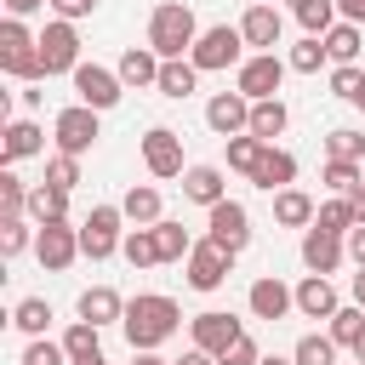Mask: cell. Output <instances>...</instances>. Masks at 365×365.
Returning <instances> with one entry per match:
<instances>
[{
	"label": "cell",
	"mask_w": 365,
	"mask_h": 365,
	"mask_svg": "<svg viewBox=\"0 0 365 365\" xmlns=\"http://www.w3.org/2000/svg\"><path fill=\"white\" fill-rule=\"evenodd\" d=\"M182 194H188V200H200L205 211H211L217 200H228V194H222V171H217V165H194V171H182Z\"/></svg>",
	"instance_id": "obj_25"
},
{
	"label": "cell",
	"mask_w": 365,
	"mask_h": 365,
	"mask_svg": "<svg viewBox=\"0 0 365 365\" xmlns=\"http://www.w3.org/2000/svg\"><path fill=\"white\" fill-rule=\"evenodd\" d=\"M354 359H359V365H365V336H359V342H354Z\"/></svg>",
	"instance_id": "obj_58"
},
{
	"label": "cell",
	"mask_w": 365,
	"mask_h": 365,
	"mask_svg": "<svg viewBox=\"0 0 365 365\" xmlns=\"http://www.w3.org/2000/svg\"><path fill=\"white\" fill-rule=\"evenodd\" d=\"M240 46H245V34L228 29V23H217V29H205V34L194 40L188 63H194L200 74H205V68H228V63H240Z\"/></svg>",
	"instance_id": "obj_6"
},
{
	"label": "cell",
	"mask_w": 365,
	"mask_h": 365,
	"mask_svg": "<svg viewBox=\"0 0 365 365\" xmlns=\"http://www.w3.org/2000/svg\"><path fill=\"white\" fill-rule=\"evenodd\" d=\"M297 308H302L308 319H331V314H336V285H331L325 274H308V279L297 285Z\"/></svg>",
	"instance_id": "obj_21"
},
{
	"label": "cell",
	"mask_w": 365,
	"mask_h": 365,
	"mask_svg": "<svg viewBox=\"0 0 365 365\" xmlns=\"http://www.w3.org/2000/svg\"><path fill=\"white\" fill-rule=\"evenodd\" d=\"M348 205H354V217L365 222V182H354V188H348Z\"/></svg>",
	"instance_id": "obj_51"
},
{
	"label": "cell",
	"mask_w": 365,
	"mask_h": 365,
	"mask_svg": "<svg viewBox=\"0 0 365 365\" xmlns=\"http://www.w3.org/2000/svg\"><path fill=\"white\" fill-rule=\"evenodd\" d=\"M314 200L302 194V188H279L274 194V222H285V228H302V222H314Z\"/></svg>",
	"instance_id": "obj_27"
},
{
	"label": "cell",
	"mask_w": 365,
	"mask_h": 365,
	"mask_svg": "<svg viewBox=\"0 0 365 365\" xmlns=\"http://www.w3.org/2000/svg\"><path fill=\"white\" fill-rule=\"evenodd\" d=\"M131 365H177V359H160V354H154V348H148V354H137V359H131Z\"/></svg>",
	"instance_id": "obj_54"
},
{
	"label": "cell",
	"mask_w": 365,
	"mask_h": 365,
	"mask_svg": "<svg viewBox=\"0 0 365 365\" xmlns=\"http://www.w3.org/2000/svg\"><path fill=\"white\" fill-rule=\"evenodd\" d=\"M120 211H125L137 228H143V222H160V188H148V182H143V188H125Z\"/></svg>",
	"instance_id": "obj_31"
},
{
	"label": "cell",
	"mask_w": 365,
	"mask_h": 365,
	"mask_svg": "<svg viewBox=\"0 0 365 365\" xmlns=\"http://www.w3.org/2000/svg\"><path fill=\"white\" fill-rule=\"evenodd\" d=\"M46 182L74 188V182H80V154H51V160H46Z\"/></svg>",
	"instance_id": "obj_41"
},
{
	"label": "cell",
	"mask_w": 365,
	"mask_h": 365,
	"mask_svg": "<svg viewBox=\"0 0 365 365\" xmlns=\"http://www.w3.org/2000/svg\"><path fill=\"white\" fill-rule=\"evenodd\" d=\"M279 29H285V17H279L274 6H251V11L240 17L245 46H257V51H274V46H279Z\"/></svg>",
	"instance_id": "obj_15"
},
{
	"label": "cell",
	"mask_w": 365,
	"mask_h": 365,
	"mask_svg": "<svg viewBox=\"0 0 365 365\" xmlns=\"http://www.w3.org/2000/svg\"><path fill=\"white\" fill-rule=\"evenodd\" d=\"M0 68L17 74V80H46V63H40V34L23 29V17H6L0 23Z\"/></svg>",
	"instance_id": "obj_3"
},
{
	"label": "cell",
	"mask_w": 365,
	"mask_h": 365,
	"mask_svg": "<svg viewBox=\"0 0 365 365\" xmlns=\"http://www.w3.org/2000/svg\"><path fill=\"white\" fill-rule=\"evenodd\" d=\"M160 63H165V57H160L154 46H131V51L120 57L114 74H120L125 86H160Z\"/></svg>",
	"instance_id": "obj_19"
},
{
	"label": "cell",
	"mask_w": 365,
	"mask_h": 365,
	"mask_svg": "<svg viewBox=\"0 0 365 365\" xmlns=\"http://www.w3.org/2000/svg\"><path fill=\"white\" fill-rule=\"evenodd\" d=\"M11 325L29 331V336H40V331L51 325V302H46V297H23V302L11 308Z\"/></svg>",
	"instance_id": "obj_33"
},
{
	"label": "cell",
	"mask_w": 365,
	"mask_h": 365,
	"mask_svg": "<svg viewBox=\"0 0 365 365\" xmlns=\"http://www.w3.org/2000/svg\"><path fill=\"white\" fill-rule=\"evenodd\" d=\"M23 245H29V222H23V217H6V222H0V251L17 257Z\"/></svg>",
	"instance_id": "obj_46"
},
{
	"label": "cell",
	"mask_w": 365,
	"mask_h": 365,
	"mask_svg": "<svg viewBox=\"0 0 365 365\" xmlns=\"http://www.w3.org/2000/svg\"><path fill=\"white\" fill-rule=\"evenodd\" d=\"M188 331H194V348H205V354H222V348H228V342L240 336V319H234V314H217V308H211V314H200V319H194Z\"/></svg>",
	"instance_id": "obj_18"
},
{
	"label": "cell",
	"mask_w": 365,
	"mask_h": 365,
	"mask_svg": "<svg viewBox=\"0 0 365 365\" xmlns=\"http://www.w3.org/2000/svg\"><path fill=\"white\" fill-rule=\"evenodd\" d=\"M80 319H91V325H114V319H125L120 291H114V285H91V291L80 297Z\"/></svg>",
	"instance_id": "obj_22"
},
{
	"label": "cell",
	"mask_w": 365,
	"mask_h": 365,
	"mask_svg": "<svg viewBox=\"0 0 365 365\" xmlns=\"http://www.w3.org/2000/svg\"><path fill=\"white\" fill-rule=\"evenodd\" d=\"M74 91H80V103H86V108H97V114H103V108H114V103H120L125 80H120V74H108V68H97V63H80V68H74Z\"/></svg>",
	"instance_id": "obj_10"
},
{
	"label": "cell",
	"mask_w": 365,
	"mask_h": 365,
	"mask_svg": "<svg viewBox=\"0 0 365 365\" xmlns=\"http://www.w3.org/2000/svg\"><path fill=\"white\" fill-rule=\"evenodd\" d=\"M51 11H57V17H68V23H80V17H91V11H97V0H51Z\"/></svg>",
	"instance_id": "obj_48"
},
{
	"label": "cell",
	"mask_w": 365,
	"mask_h": 365,
	"mask_svg": "<svg viewBox=\"0 0 365 365\" xmlns=\"http://www.w3.org/2000/svg\"><path fill=\"white\" fill-rule=\"evenodd\" d=\"M63 211H68V188H57V182H34L29 188V217L34 222H63Z\"/></svg>",
	"instance_id": "obj_26"
},
{
	"label": "cell",
	"mask_w": 365,
	"mask_h": 365,
	"mask_svg": "<svg viewBox=\"0 0 365 365\" xmlns=\"http://www.w3.org/2000/svg\"><path fill=\"white\" fill-rule=\"evenodd\" d=\"M194 40H200V29H194V11H188L182 0L154 6V17H148V46H154L160 57H182V51H194Z\"/></svg>",
	"instance_id": "obj_2"
},
{
	"label": "cell",
	"mask_w": 365,
	"mask_h": 365,
	"mask_svg": "<svg viewBox=\"0 0 365 365\" xmlns=\"http://www.w3.org/2000/svg\"><path fill=\"white\" fill-rule=\"evenodd\" d=\"M354 302H359V308H365V268H359V274H354Z\"/></svg>",
	"instance_id": "obj_55"
},
{
	"label": "cell",
	"mask_w": 365,
	"mask_h": 365,
	"mask_svg": "<svg viewBox=\"0 0 365 365\" xmlns=\"http://www.w3.org/2000/svg\"><path fill=\"white\" fill-rule=\"evenodd\" d=\"M331 17H336V0H308V6H297V23H302L308 34H325Z\"/></svg>",
	"instance_id": "obj_40"
},
{
	"label": "cell",
	"mask_w": 365,
	"mask_h": 365,
	"mask_svg": "<svg viewBox=\"0 0 365 365\" xmlns=\"http://www.w3.org/2000/svg\"><path fill=\"white\" fill-rule=\"evenodd\" d=\"M143 165H148L154 177H182V137H177L171 125H148V137H143Z\"/></svg>",
	"instance_id": "obj_12"
},
{
	"label": "cell",
	"mask_w": 365,
	"mask_h": 365,
	"mask_svg": "<svg viewBox=\"0 0 365 365\" xmlns=\"http://www.w3.org/2000/svg\"><path fill=\"white\" fill-rule=\"evenodd\" d=\"M325 57H331V51H325V34H308V40L291 51V68H297V74H319Z\"/></svg>",
	"instance_id": "obj_38"
},
{
	"label": "cell",
	"mask_w": 365,
	"mask_h": 365,
	"mask_svg": "<svg viewBox=\"0 0 365 365\" xmlns=\"http://www.w3.org/2000/svg\"><path fill=\"white\" fill-rule=\"evenodd\" d=\"M291 177H297V160H291L285 148H274V143H268V148H262V165L251 171V182H257V188H268V194H279V188H291Z\"/></svg>",
	"instance_id": "obj_20"
},
{
	"label": "cell",
	"mask_w": 365,
	"mask_h": 365,
	"mask_svg": "<svg viewBox=\"0 0 365 365\" xmlns=\"http://www.w3.org/2000/svg\"><path fill=\"white\" fill-rule=\"evenodd\" d=\"M302 262H308L314 274H336V268H342V234L308 228V234H302Z\"/></svg>",
	"instance_id": "obj_16"
},
{
	"label": "cell",
	"mask_w": 365,
	"mask_h": 365,
	"mask_svg": "<svg viewBox=\"0 0 365 365\" xmlns=\"http://www.w3.org/2000/svg\"><path fill=\"white\" fill-rule=\"evenodd\" d=\"M354 182H359V160H325V188L348 194Z\"/></svg>",
	"instance_id": "obj_44"
},
{
	"label": "cell",
	"mask_w": 365,
	"mask_h": 365,
	"mask_svg": "<svg viewBox=\"0 0 365 365\" xmlns=\"http://www.w3.org/2000/svg\"><path fill=\"white\" fill-rule=\"evenodd\" d=\"M63 359H68V348H57V342H46V336H34L29 354H23V365H63Z\"/></svg>",
	"instance_id": "obj_47"
},
{
	"label": "cell",
	"mask_w": 365,
	"mask_h": 365,
	"mask_svg": "<svg viewBox=\"0 0 365 365\" xmlns=\"http://www.w3.org/2000/svg\"><path fill=\"white\" fill-rule=\"evenodd\" d=\"M177 365H217V354H205V348H188Z\"/></svg>",
	"instance_id": "obj_52"
},
{
	"label": "cell",
	"mask_w": 365,
	"mask_h": 365,
	"mask_svg": "<svg viewBox=\"0 0 365 365\" xmlns=\"http://www.w3.org/2000/svg\"><path fill=\"white\" fill-rule=\"evenodd\" d=\"M222 143H228V165H234V171H245V177H251V171L262 165V148H268L262 137L240 131V137H222Z\"/></svg>",
	"instance_id": "obj_30"
},
{
	"label": "cell",
	"mask_w": 365,
	"mask_h": 365,
	"mask_svg": "<svg viewBox=\"0 0 365 365\" xmlns=\"http://www.w3.org/2000/svg\"><path fill=\"white\" fill-rule=\"evenodd\" d=\"M120 251H125V262H131V268H154V262H160V240H154V222H148V228H131V234L120 240Z\"/></svg>",
	"instance_id": "obj_29"
},
{
	"label": "cell",
	"mask_w": 365,
	"mask_h": 365,
	"mask_svg": "<svg viewBox=\"0 0 365 365\" xmlns=\"http://www.w3.org/2000/svg\"><path fill=\"white\" fill-rule=\"evenodd\" d=\"M34 6H46V0H6V11H11V17H23V11H34Z\"/></svg>",
	"instance_id": "obj_53"
},
{
	"label": "cell",
	"mask_w": 365,
	"mask_h": 365,
	"mask_svg": "<svg viewBox=\"0 0 365 365\" xmlns=\"http://www.w3.org/2000/svg\"><path fill=\"white\" fill-rule=\"evenodd\" d=\"M245 302H251V314H257V319H285V314L297 308V291H285V285L268 274V279H257V285H251V297H245Z\"/></svg>",
	"instance_id": "obj_17"
},
{
	"label": "cell",
	"mask_w": 365,
	"mask_h": 365,
	"mask_svg": "<svg viewBox=\"0 0 365 365\" xmlns=\"http://www.w3.org/2000/svg\"><path fill=\"white\" fill-rule=\"evenodd\" d=\"M154 240H160V262H182L188 251H194V240H188V228L182 222H154Z\"/></svg>",
	"instance_id": "obj_32"
},
{
	"label": "cell",
	"mask_w": 365,
	"mask_h": 365,
	"mask_svg": "<svg viewBox=\"0 0 365 365\" xmlns=\"http://www.w3.org/2000/svg\"><path fill=\"white\" fill-rule=\"evenodd\" d=\"M285 103L279 97H262V103H251V137H262V143H274L279 131H285Z\"/></svg>",
	"instance_id": "obj_28"
},
{
	"label": "cell",
	"mask_w": 365,
	"mask_h": 365,
	"mask_svg": "<svg viewBox=\"0 0 365 365\" xmlns=\"http://www.w3.org/2000/svg\"><path fill=\"white\" fill-rule=\"evenodd\" d=\"M257 365H297V359H279V354H262Z\"/></svg>",
	"instance_id": "obj_56"
},
{
	"label": "cell",
	"mask_w": 365,
	"mask_h": 365,
	"mask_svg": "<svg viewBox=\"0 0 365 365\" xmlns=\"http://www.w3.org/2000/svg\"><path fill=\"white\" fill-rule=\"evenodd\" d=\"M211 240L228 245L234 257L245 251V240H251V217H245L240 200H217V205H211Z\"/></svg>",
	"instance_id": "obj_14"
},
{
	"label": "cell",
	"mask_w": 365,
	"mask_h": 365,
	"mask_svg": "<svg viewBox=\"0 0 365 365\" xmlns=\"http://www.w3.org/2000/svg\"><path fill=\"white\" fill-rule=\"evenodd\" d=\"M257 359H262V348H257V336H245V331L217 354V365H257Z\"/></svg>",
	"instance_id": "obj_43"
},
{
	"label": "cell",
	"mask_w": 365,
	"mask_h": 365,
	"mask_svg": "<svg viewBox=\"0 0 365 365\" xmlns=\"http://www.w3.org/2000/svg\"><path fill=\"white\" fill-rule=\"evenodd\" d=\"M348 257L365 268V222H354V228H348Z\"/></svg>",
	"instance_id": "obj_49"
},
{
	"label": "cell",
	"mask_w": 365,
	"mask_h": 365,
	"mask_svg": "<svg viewBox=\"0 0 365 365\" xmlns=\"http://www.w3.org/2000/svg\"><path fill=\"white\" fill-rule=\"evenodd\" d=\"M97 331H103V325H91V319H74V325H68V336H63L68 359H86V354H97Z\"/></svg>",
	"instance_id": "obj_39"
},
{
	"label": "cell",
	"mask_w": 365,
	"mask_h": 365,
	"mask_svg": "<svg viewBox=\"0 0 365 365\" xmlns=\"http://www.w3.org/2000/svg\"><path fill=\"white\" fill-rule=\"evenodd\" d=\"M205 125H211L217 137L251 131V97H245V91H217V97L205 103Z\"/></svg>",
	"instance_id": "obj_11"
},
{
	"label": "cell",
	"mask_w": 365,
	"mask_h": 365,
	"mask_svg": "<svg viewBox=\"0 0 365 365\" xmlns=\"http://www.w3.org/2000/svg\"><path fill=\"white\" fill-rule=\"evenodd\" d=\"M51 137H57V154H86L103 131H97V108H86V103H74V108H63L57 120H51Z\"/></svg>",
	"instance_id": "obj_7"
},
{
	"label": "cell",
	"mask_w": 365,
	"mask_h": 365,
	"mask_svg": "<svg viewBox=\"0 0 365 365\" xmlns=\"http://www.w3.org/2000/svg\"><path fill=\"white\" fill-rule=\"evenodd\" d=\"M354 108H365V86H359V97H354Z\"/></svg>",
	"instance_id": "obj_59"
},
{
	"label": "cell",
	"mask_w": 365,
	"mask_h": 365,
	"mask_svg": "<svg viewBox=\"0 0 365 365\" xmlns=\"http://www.w3.org/2000/svg\"><path fill=\"white\" fill-rule=\"evenodd\" d=\"M291 359L297 365H336V336H302Z\"/></svg>",
	"instance_id": "obj_37"
},
{
	"label": "cell",
	"mask_w": 365,
	"mask_h": 365,
	"mask_svg": "<svg viewBox=\"0 0 365 365\" xmlns=\"http://www.w3.org/2000/svg\"><path fill=\"white\" fill-rule=\"evenodd\" d=\"M359 86H365V74H359L354 63H336V74H331V91H336L342 103H354V97H359Z\"/></svg>",
	"instance_id": "obj_45"
},
{
	"label": "cell",
	"mask_w": 365,
	"mask_h": 365,
	"mask_svg": "<svg viewBox=\"0 0 365 365\" xmlns=\"http://www.w3.org/2000/svg\"><path fill=\"white\" fill-rule=\"evenodd\" d=\"M74 365H108V359H103V354H86V359H74Z\"/></svg>",
	"instance_id": "obj_57"
},
{
	"label": "cell",
	"mask_w": 365,
	"mask_h": 365,
	"mask_svg": "<svg viewBox=\"0 0 365 365\" xmlns=\"http://www.w3.org/2000/svg\"><path fill=\"white\" fill-rule=\"evenodd\" d=\"M40 148H46L40 125H34V120H11V125H6V143H0V160L11 165V160H29V154H40Z\"/></svg>",
	"instance_id": "obj_23"
},
{
	"label": "cell",
	"mask_w": 365,
	"mask_h": 365,
	"mask_svg": "<svg viewBox=\"0 0 365 365\" xmlns=\"http://www.w3.org/2000/svg\"><path fill=\"white\" fill-rule=\"evenodd\" d=\"M194 86H200V68H194V63H182V57H165V63H160V86H154L160 97H177V103H182Z\"/></svg>",
	"instance_id": "obj_24"
},
{
	"label": "cell",
	"mask_w": 365,
	"mask_h": 365,
	"mask_svg": "<svg viewBox=\"0 0 365 365\" xmlns=\"http://www.w3.org/2000/svg\"><path fill=\"white\" fill-rule=\"evenodd\" d=\"M177 302L171 297H160V291H143V297H131L125 302V342H131V354H148V348H160L171 331H177Z\"/></svg>",
	"instance_id": "obj_1"
},
{
	"label": "cell",
	"mask_w": 365,
	"mask_h": 365,
	"mask_svg": "<svg viewBox=\"0 0 365 365\" xmlns=\"http://www.w3.org/2000/svg\"><path fill=\"white\" fill-rule=\"evenodd\" d=\"M34 257L57 274V268H68L74 257H80V228H68V222H40V240H34Z\"/></svg>",
	"instance_id": "obj_13"
},
{
	"label": "cell",
	"mask_w": 365,
	"mask_h": 365,
	"mask_svg": "<svg viewBox=\"0 0 365 365\" xmlns=\"http://www.w3.org/2000/svg\"><path fill=\"white\" fill-rule=\"evenodd\" d=\"M228 262H234L228 245H217V240H194V251H188V285H194V291H217V285L228 279Z\"/></svg>",
	"instance_id": "obj_8"
},
{
	"label": "cell",
	"mask_w": 365,
	"mask_h": 365,
	"mask_svg": "<svg viewBox=\"0 0 365 365\" xmlns=\"http://www.w3.org/2000/svg\"><path fill=\"white\" fill-rule=\"evenodd\" d=\"M120 205H91V217L80 222V257H91V262H103V257H114L120 251Z\"/></svg>",
	"instance_id": "obj_4"
},
{
	"label": "cell",
	"mask_w": 365,
	"mask_h": 365,
	"mask_svg": "<svg viewBox=\"0 0 365 365\" xmlns=\"http://www.w3.org/2000/svg\"><path fill=\"white\" fill-rule=\"evenodd\" d=\"M336 11H342L348 23H365V0H336Z\"/></svg>",
	"instance_id": "obj_50"
},
{
	"label": "cell",
	"mask_w": 365,
	"mask_h": 365,
	"mask_svg": "<svg viewBox=\"0 0 365 365\" xmlns=\"http://www.w3.org/2000/svg\"><path fill=\"white\" fill-rule=\"evenodd\" d=\"M325 148H331V160H365V137H359V131H348V125H342V131H331V137H325Z\"/></svg>",
	"instance_id": "obj_42"
},
{
	"label": "cell",
	"mask_w": 365,
	"mask_h": 365,
	"mask_svg": "<svg viewBox=\"0 0 365 365\" xmlns=\"http://www.w3.org/2000/svg\"><path fill=\"white\" fill-rule=\"evenodd\" d=\"M359 217H354V205H348V194L342 200H325L319 211H314V228H325V234H348Z\"/></svg>",
	"instance_id": "obj_35"
},
{
	"label": "cell",
	"mask_w": 365,
	"mask_h": 365,
	"mask_svg": "<svg viewBox=\"0 0 365 365\" xmlns=\"http://www.w3.org/2000/svg\"><path fill=\"white\" fill-rule=\"evenodd\" d=\"M331 336L354 348V342L365 336V308H359V302H354V308H336V314H331Z\"/></svg>",
	"instance_id": "obj_36"
},
{
	"label": "cell",
	"mask_w": 365,
	"mask_h": 365,
	"mask_svg": "<svg viewBox=\"0 0 365 365\" xmlns=\"http://www.w3.org/2000/svg\"><path fill=\"white\" fill-rule=\"evenodd\" d=\"M325 51H331L336 63H354V57H359V23H331V29H325Z\"/></svg>",
	"instance_id": "obj_34"
},
{
	"label": "cell",
	"mask_w": 365,
	"mask_h": 365,
	"mask_svg": "<svg viewBox=\"0 0 365 365\" xmlns=\"http://www.w3.org/2000/svg\"><path fill=\"white\" fill-rule=\"evenodd\" d=\"M279 80H285V63H279L274 51H257V57H245V63H240L234 91H245L251 103H262V97H274V91H279Z\"/></svg>",
	"instance_id": "obj_9"
},
{
	"label": "cell",
	"mask_w": 365,
	"mask_h": 365,
	"mask_svg": "<svg viewBox=\"0 0 365 365\" xmlns=\"http://www.w3.org/2000/svg\"><path fill=\"white\" fill-rule=\"evenodd\" d=\"M40 63H46V74H74V68H80V34H74L68 17L46 23V34H40Z\"/></svg>",
	"instance_id": "obj_5"
},
{
	"label": "cell",
	"mask_w": 365,
	"mask_h": 365,
	"mask_svg": "<svg viewBox=\"0 0 365 365\" xmlns=\"http://www.w3.org/2000/svg\"><path fill=\"white\" fill-rule=\"evenodd\" d=\"M297 6H308V0H291V11H297Z\"/></svg>",
	"instance_id": "obj_60"
}]
</instances>
